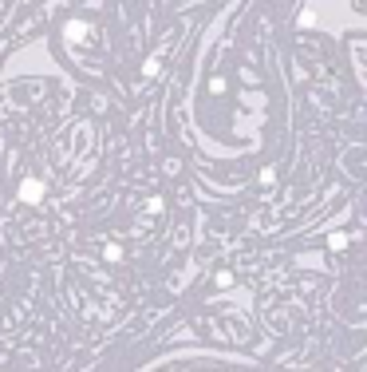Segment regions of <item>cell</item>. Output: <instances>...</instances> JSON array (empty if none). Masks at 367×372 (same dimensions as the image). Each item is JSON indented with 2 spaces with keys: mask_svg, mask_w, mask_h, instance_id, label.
Here are the masks:
<instances>
[{
  "mask_svg": "<svg viewBox=\"0 0 367 372\" xmlns=\"http://www.w3.org/2000/svg\"><path fill=\"white\" fill-rule=\"evenodd\" d=\"M40 194H44L40 182H24V202H40Z\"/></svg>",
  "mask_w": 367,
  "mask_h": 372,
  "instance_id": "6da1fadb",
  "label": "cell"
}]
</instances>
